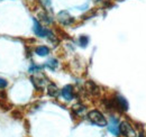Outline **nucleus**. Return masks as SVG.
<instances>
[{
  "mask_svg": "<svg viewBox=\"0 0 146 137\" xmlns=\"http://www.w3.org/2000/svg\"><path fill=\"white\" fill-rule=\"evenodd\" d=\"M119 132L124 135V136L126 137H134L135 136V130L133 129V127L126 122V121H124V122H121V124H119Z\"/></svg>",
  "mask_w": 146,
  "mask_h": 137,
  "instance_id": "obj_4",
  "label": "nucleus"
},
{
  "mask_svg": "<svg viewBox=\"0 0 146 137\" xmlns=\"http://www.w3.org/2000/svg\"><path fill=\"white\" fill-rule=\"evenodd\" d=\"M61 94H62V97L65 99V100H68V101H70V100H72L73 97H74V92H73V86H70V84H68V86H65L62 90H61Z\"/></svg>",
  "mask_w": 146,
  "mask_h": 137,
  "instance_id": "obj_6",
  "label": "nucleus"
},
{
  "mask_svg": "<svg viewBox=\"0 0 146 137\" xmlns=\"http://www.w3.org/2000/svg\"><path fill=\"white\" fill-rule=\"evenodd\" d=\"M40 67H37V65H32L31 68H29V72L31 73H34V72H39V70H40Z\"/></svg>",
  "mask_w": 146,
  "mask_h": 137,
  "instance_id": "obj_15",
  "label": "nucleus"
},
{
  "mask_svg": "<svg viewBox=\"0 0 146 137\" xmlns=\"http://www.w3.org/2000/svg\"><path fill=\"white\" fill-rule=\"evenodd\" d=\"M33 23H34L33 31H34V33H35L38 37H50L51 39L54 38V35L52 34V32L48 31V29H46V28H44V27L39 24V21H37L35 18L33 19Z\"/></svg>",
  "mask_w": 146,
  "mask_h": 137,
  "instance_id": "obj_2",
  "label": "nucleus"
},
{
  "mask_svg": "<svg viewBox=\"0 0 146 137\" xmlns=\"http://www.w3.org/2000/svg\"><path fill=\"white\" fill-rule=\"evenodd\" d=\"M115 101H116V106H117L118 108H120V110H123V111L128 110V102L124 97L117 96L116 99H115Z\"/></svg>",
  "mask_w": 146,
  "mask_h": 137,
  "instance_id": "obj_7",
  "label": "nucleus"
},
{
  "mask_svg": "<svg viewBox=\"0 0 146 137\" xmlns=\"http://www.w3.org/2000/svg\"><path fill=\"white\" fill-rule=\"evenodd\" d=\"M38 17H39V19H40L42 21H44L45 24H51V23H52V19H51V17H50L46 13H40Z\"/></svg>",
  "mask_w": 146,
  "mask_h": 137,
  "instance_id": "obj_11",
  "label": "nucleus"
},
{
  "mask_svg": "<svg viewBox=\"0 0 146 137\" xmlns=\"http://www.w3.org/2000/svg\"><path fill=\"white\" fill-rule=\"evenodd\" d=\"M57 65H58V63H57V61L55 59H51V60H48L46 62V67L48 68H51V70H55L57 68Z\"/></svg>",
  "mask_w": 146,
  "mask_h": 137,
  "instance_id": "obj_12",
  "label": "nucleus"
},
{
  "mask_svg": "<svg viewBox=\"0 0 146 137\" xmlns=\"http://www.w3.org/2000/svg\"><path fill=\"white\" fill-rule=\"evenodd\" d=\"M139 137H144V136H143V135H142V134H141V135H139Z\"/></svg>",
  "mask_w": 146,
  "mask_h": 137,
  "instance_id": "obj_18",
  "label": "nucleus"
},
{
  "mask_svg": "<svg viewBox=\"0 0 146 137\" xmlns=\"http://www.w3.org/2000/svg\"><path fill=\"white\" fill-rule=\"evenodd\" d=\"M73 110H74L78 115H80L81 112L86 111V108H84L83 106H81V104H76V106H74V107H73Z\"/></svg>",
  "mask_w": 146,
  "mask_h": 137,
  "instance_id": "obj_14",
  "label": "nucleus"
},
{
  "mask_svg": "<svg viewBox=\"0 0 146 137\" xmlns=\"http://www.w3.org/2000/svg\"><path fill=\"white\" fill-rule=\"evenodd\" d=\"M108 129H109L110 133L113 134L115 136H118V135L120 134V132H119V122H118L117 118H115V117H111V118H110Z\"/></svg>",
  "mask_w": 146,
  "mask_h": 137,
  "instance_id": "obj_5",
  "label": "nucleus"
},
{
  "mask_svg": "<svg viewBox=\"0 0 146 137\" xmlns=\"http://www.w3.org/2000/svg\"><path fill=\"white\" fill-rule=\"evenodd\" d=\"M40 2H42V3H43V6H44V7H46V8L51 7V0H40Z\"/></svg>",
  "mask_w": 146,
  "mask_h": 137,
  "instance_id": "obj_16",
  "label": "nucleus"
},
{
  "mask_svg": "<svg viewBox=\"0 0 146 137\" xmlns=\"http://www.w3.org/2000/svg\"><path fill=\"white\" fill-rule=\"evenodd\" d=\"M79 43H80V45H81L82 47H86V46L88 45V43H89V38H88V36L82 35V36L79 38Z\"/></svg>",
  "mask_w": 146,
  "mask_h": 137,
  "instance_id": "obj_13",
  "label": "nucleus"
},
{
  "mask_svg": "<svg viewBox=\"0 0 146 137\" xmlns=\"http://www.w3.org/2000/svg\"><path fill=\"white\" fill-rule=\"evenodd\" d=\"M31 80H32L33 84L35 86L36 89H42L44 86V84H45V82L43 81V79H39V78H36V76H32Z\"/></svg>",
  "mask_w": 146,
  "mask_h": 137,
  "instance_id": "obj_10",
  "label": "nucleus"
},
{
  "mask_svg": "<svg viewBox=\"0 0 146 137\" xmlns=\"http://www.w3.org/2000/svg\"><path fill=\"white\" fill-rule=\"evenodd\" d=\"M57 19H58V21H60L62 25H65V26H69V25H71V24L74 23V18H73L66 10H63V11L58 13Z\"/></svg>",
  "mask_w": 146,
  "mask_h": 137,
  "instance_id": "obj_3",
  "label": "nucleus"
},
{
  "mask_svg": "<svg viewBox=\"0 0 146 137\" xmlns=\"http://www.w3.org/2000/svg\"><path fill=\"white\" fill-rule=\"evenodd\" d=\"M88 118H89V120L91 121L92 124H94V125H97L99 127H105L108 124L106 118L104 117V115L100 111H98V110H92V111H90L88 114Z\"/></svg>",
  "mask_w": 146,
  "mask_h": 137,
  "instance_id": "obj_1",
  "label": "nucleus"
},
{
  "mask_svg": "<svg viewBox=\"0 0 146 137\" xmlns=\"http://www.w3.org/2000/svg\"><path fill=\"white\" fill-rule=\"evenodd\" d=\"M47 93H48V96H51L53 98H56L60 94V90H58V88L55 86L54 83H51L47 86Z\"/></svg>",
  "mask_w": 146,
  "mask_h": 137,
  "instance_id": "obj_8",
  "label": "nucleus"
},
{
  "mask_svg": "<svg viewBox=\"0 0 146 137\" xmlns=\"http://www.w3.org/2000/svg\"><path fill=\"white\" fill-rule=\"evenodd\" d=\"M6 86H7V81H6L5 79L0 78V89H3V88H6Z\"/></svg>",
  "mask_w": 146,
  "mask_h": 137,
  "instance_id": "obj_17",
  "label": "nucleus"
},
{
  "mask_svg": "<svg viewBox=\"0 0 146 137\" xmlns=\"http://www.w3.org/2000/svg\"><path fill=\"white\" fill-rule=\"evenodd\" d=\"M35 53L39 56H46L47 54H50V49L47 46H38L35 50Z\"/></svg>",
  "mask_w": 146,
  "mask_h": 137,
  "instance_id": "obj_9",
  "label": "nucleus"
}]
</instances>
